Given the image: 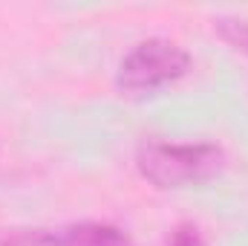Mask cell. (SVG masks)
<instances>
[{
  "label": "cell",
  "mask_w": 248,
  "mask_h": 246,
  "mask_svg": "<svg viewBox=\"0 0 248 246\" xmlns=\"http://www.w3.org/2000/svg\"><path fill=\"white\" fill-rule=\"evenodd\" d=\"M139 174L156 188H190L225 171V151L211 142H141L136 151Z\"/></svg>",
  "instance_id": "6da1fadb"
},
{
  "label": "cell",
  "mask_w": 248,
  "mask_h": 246,
  "mask_svg": "<svg viewBox=\"0 0 248 246\" xmlns=\"http://www.w3.org/2000/svg\"><path fill=\"white\" fill-rule=\"evenodd\" d=\"M190 53L170 38H147L136 44L119 64L116 87L124 96H147L176 84L190 72Z\"/></svg>",
  "instance_id": "7a4b0ae2"
},
{
  "label": "cell",
  "mask_w": 248,
  "mask_h": 246,
  "mask_svg": "<svg viewBox=\"0 0 248 246\" xmlns=\"http://www.w3.org/2000/svg\"><path fill=\"white\" fill-rule=\"evenodd\" d=\"M46 246H133L119 226L110 223H75L49 232Z\"/></svg>",
  "instance_id": "3957f363"
},
{
  "label": "cell",
  "mask_w": 248,
  "mask_h": 246,
  "mask_svg": "<svg viewBox=\"0 0 248 246\" xmlns=\"http://www.w3.org/2000/svg\"><path fill=\"white\" fill-rule=\"evenodd\" d=\"M217 32L237 53L248 55V20H243V18H219L217 20Z\"/></svg>",
  "instance_id": "277c9868"
},
{
  "label": "cell",
  "mask_w": 248,
  "mask_h": 246,
  "mask_svg": "<svg viewBox=\"0 0 248 246\" xmlns=\"http://www.w3.org/2000/svg\"><path fill=\"white\" fill-rule=\"evenodd\" d=\"M168 246H208V244H205L202 232H199L193 223H179V226L170 232Z\"/></svg>",
  "instance_id": "5b68a950"
}]
</instances>
